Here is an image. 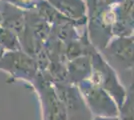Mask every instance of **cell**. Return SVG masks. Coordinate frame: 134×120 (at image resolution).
Listing matches in <instances>:
<instances>
[{
    "label": "cell",
    "instance_id": "obj_1",
    "mask_svg": "<svg viewBox=\"0 0 134 120\" xmlns=\"http://www.w3.org/2000/svg\"><path fill=\"white\" fill-rule=\"evenodd\" d=\"M91 75L89 80L106 91L116 102L118 108L123 104L127 91L119 81L114 68L97 50L91 53Z\"/></svg>",
    "mask_w": 134,
    "mask_h": 120
},
{
    "label": "cell",
    "instance_id": "obj_2",
    "mask_svg": "<svg viewBox=\"0 0 134 120\" xmlns=\"http://www.w3.org/2000/svg\"><path fill=\"white\" fill-rule=\"evenodd\" d=\"M76 86L92 115L99 117L119 116L116 102L99 86L95 85L89 79L81 81Z\"/></svg>",
    "mask_w": 134,
    "mask_h": 120
},
{
    "label": "cell",
    "instance_id": "obj_3",
    "mask_svg": "<svg viewBox=\"0 0 134 120\" xmlns=\"http://www.w3.org/2000/svg\"><path fill=\"white\" fill-rule=\"evenodd\" d=\"M0 70L9 74L8 82L20 79L31 84L39 73L36 60L23 50L4 52L0 58Z\"/></svg>",
    "mask_w": 134,
    "mask_h": 120
},
{
    "label": "cell",
    "instance_id": "obj_4",
    "mask_svg": "<svg viewBox=\"0 0 134 120\" xmlns=\"http://www.w3.org/2000/svg\"><path fill=\"white\" fill-rule=\"evenodd\" d=\"M103 51L123 68L129 70L133 68V36H115Z\"/></svg>",
    "mask_w": 134,
    "mask_h": 120
},
{
    "label": "cell",
    "instance_id": "obj_5",
    "mask_svg": "<svg viewBox=\"0 0 134 120\" xmlns=\"http://www.w3.org/2000/svg\"><path fill=\"white\" fill-rule=\"evenodd\" d=\"M113 12L112 35L133 36V0H125L111 6Z\"/></svg>",
    "mask_w": 134,
    "mask_h": 120
},
{
    "label": "cell",
    "instance_id": "obj_6",
    "mask_svg": "<svg viewBox=\"0 0 134 120\" xmlns=\"http://www.w3.org/2000/svg\"><path fill=\"white\" fill-rule=\"evenodd\" d=\"M63 16L81 26L87 22V7L85 0H46Z\"/></svg>",
    "mask_w": 134,
    "mask_h": 120
},
{
    "label": "cell",
    "instance_id": "obj_7",
    "mask_svg": "<svg viewBox=\"0 0 134 120\" xmlns=\"http://www.w3.org/2000/svg\"><path fill=\"white\" fill-rule=\"evenodd\" d=\"M2 4V9L0 11L2 18L1 26L14 31L18 37H20L26 27L25 10L6 2H3Z\"/></svg>",
    "mask_w": 134,
    "mask_h": 120
},
{
    "label": "cell",
    "instance_id": "obj_8",
    "mask_svg": "<svg viewBox=\"0 0 134 120\" xmlns=\"http://www.w3.org/2000/svg\"><path fill=\"white\" fill-rule=\"evenodd\" d=\"M67 82L77 85L81 81L87 80L91 75V57L84 55L74 58L66 63Z\"/></svg>",
    "mask_w": 134,
    "mask_h": 120
},
{
    "label": "cell",
    "instance_id": "obj_9",
    "mask_svg": "<svg viewBox=\"0 0 134 120\" xmlns=\"http://www.w3.org/2000/svg\"><path fill=\"white\" fill-rule=\"evenodd\" d=\"M0 47L5 52L22 50L18 35L3 26H0Z\"/></svg>",
    "mask_w": 134,
    "mask_h": 120
},
{
    "label": "cell",
    "instance_id": "obj_10",
    "mask_svg": "<svg viewBox=\"0 0 134 120\" xmlns=\"http://www.w3.org/2000/svg\"><path fill=\"white\" fill-rule=\"evenodd\" d=\"M2 2H6L12 5L16 6L22 10H33L37 5L39 0H1Z\"/></svg>",
    "mask_w": 134,
    "mask_h": 120
},
{
    "label": "cell",
    "instance_id": "obj_11",
    "mask_svg": "<svg viewBox=\"0 0 134 120\" xmlns=\"http://www.w3.org/2000/svg\"><path fill=\"white\" fill-rule=\"evenodd\" d=\"M104 1V3L108 6H113V5H116L118 3H121L123 1H125V0H103Z\"/></svg>",
    "mask_w": 134,
    "mask_h": 120
},
{
    "label": "cell",
    "instance_id": "obj_12",
    "mask_svg": "<svg viewBox=\"0 0 134 120\" xmlns=\"http://www.w3.org/2000/svg\"><path fill=\"white\" fill-rule=\"evenodd\" d=\"M93 120H120V118H118V116H116V117H99V116H95Z\"/></svg>",
    "mask_w": 134,
    "mask_h": 120
},
{
    "label": "cell",
    "instance_id": "obj_13",
    "mask_svg": "<svg viewBox=\"0 0 134 120\" xmlns=\"http://www.w3.org/2000/svg\"><path fill=\"white\" fill-rule=\"evenodd\" d=\"M4 50H3V49H2V48H1V47H0V58L2 57V55H3V54H4Z\"/></svg>",
    "mask_w": 134,
    "mask_h": 120
},
{
    "label": "cell",
    "instance_id": "obj_14",
    "mask_svg": "<svg viewBox=\"0 0 134 120\" xmlns=\"http://www.w3.org/2000/svg\"><path fill=\"white\" fill-rule=\"evenodd\" d=\"M1 21H2V18H1V14H0V26H1Z\"/></svg>",
    "mask_w": 134,
    "mask_h": 120
}]
</instances>
